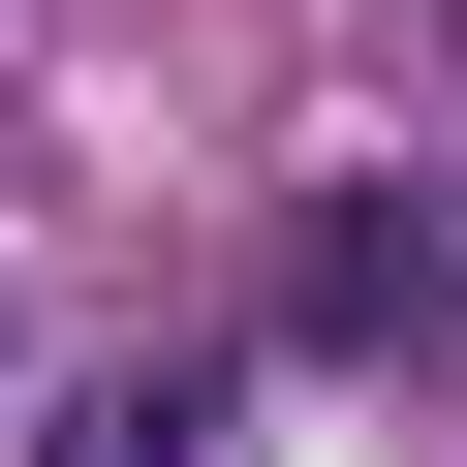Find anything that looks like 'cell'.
Returning <instances> with one entry per match:
<instances>
[{
  "instance_id": "6da1fadb",
  "label": "cell",
  "mask_w": 467,
  "mask_h": 467,
  "mask_svg": "<svg viewBox=\"0 0 467 467\" xmlns=\"http://www.w3.org/2000/svg\"><path fill=\"white\" fill-rule=\"evenodd\" d=\"M281 343H312V374H436V343H467V218H436V187H312V218H281Z\"/></svg>"
}]
</instances>
